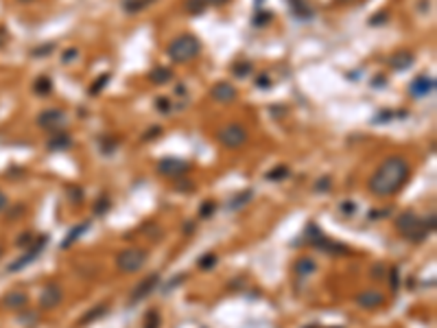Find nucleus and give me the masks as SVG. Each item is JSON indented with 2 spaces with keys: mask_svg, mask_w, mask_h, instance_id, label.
<instances>
[{
  "mask_svg": "<svg viewBox=\"0 0 437 328\" xmlns=\"http://www.w3.org/2000/svg\"><path fill=\"white\" fill-rule=\"evenodd\" d=\"M214 265H217V256L214 254H206L203 258H199V267L201 269H212Z\"/></svg>",
  "mask_w": 437,
  "mask_h": 328,
  "instance_id": "obj_31",
  "label": "nucleus"
},
{
  "mask_svg": "<svg viewBox=\"0 0 437 328\" xmlns=\"http://www.w3.org/2000/svg\"><path fill=\"white\" fill-rule=\"evenodd\" d=\"M53 48H55L53 44H48V46H40V48H35V51H33V55H48Z\"/></svg>",
  "mask_w": 437,
  "mask_h": 328,
  "instance_id": "obj_40",
  "label": "nucleus"
},
{
  "mask_svg": "<svg viewBox=\"0 0 437 328\" xmlns=\"http://www.w3.org/2000/svg\"><path fill=\"white\" fill-rule=\"evenodd\" d=\"M315 247H322V249H326L328 254H348V247L346 245H341V243H330L328 239L324 237V241H319Z\"/></svg>",
  "mask_w": 437,
  "mask_h": 328,
  "instance_id": "obj_20",
  "label": "nucleus"
},
{
  "mask_svg": "<svg viewBox=\"0 0 437 328\" xmlns=\"http://www.w3.org/2000/svg\"><path fill=\"white\" fill-rule=\"evenodd\" d=\"M385 20H387V13H378V15H374L369 22H372V24H380V22H385Z\"/></svg>",
  "mask_w": 437,
  "mask_h": 328,
  "instance_id": "obj_42",
  "label": "nucleus"
},
{
  "mask_svg": "<svg viewBox=\"0 0 437 328\" xmlns=\"http://www.w3.org/2000/svg\"><path fill=\"white\" fill-rule=\"evenodd\" d=\"M330 188V177H324V179H319V184L315 186V190H328Z\"/></svg>",
  "mask_w": 437,
  "mask_h": 328,
  "instance_id": "obj_39",
  "label": "nucleus"
},
{
  "mask_svg": "<svg viewBox=\"0 0 437 328\" xmlns=\"http://www.w3.org/2000/svg\"><path fill=\"white\" fill-rule=\"evenodd\" d=\"M212 210H214V201H206V204L199 208V217H201V219H210Z\"/></svg>",
  "mask_w": 437,
  "mask_h": 328,
  "instance_id": "obj_32",
  "label": "nucleus"
},
{
  "mask_svg": "<svg viewBox=\"0 0 437 328\" xmlns=\"http://www.w3.org/2000/svg\"><path fill=\"white\" fill-rule=\"evenodd\" d=\"M46 243H48V234H44V237H42V239H37V243H35V245H33V247H31L29 251H26V254H24V256H20V258H18V260H15V262H11V265H9V269H7V271H9V273H15V271H20V269H24V267H26V265H31V262H33V260H35V258H37V256H40V254H42V249H44V247H46Z\"/></svg>",
  "mask_w": 437,
  "mask_h": 328,
  "instance_id": "obj_6",
  "label": "nucleus"
},
{
  "mask_svg": "<svg viewBox=\"0 0 437 328\" xmlns=\"http://www.w3.org/2000/svg\"><path fill=\"white\" fill-rule=\"evenodd\" d=\"M199 51H201V44H199V40H197V37H192V35L175 37V40L169 44V48H167L169 57L173 59V62H177V64L195 59L199 55Z\"/></svg>",
  "mask_w": 437,
  "mask_h": 328,
  "instance_id": "obj_3",
  "label": "nucleus"
},
{
  "mask_svg": "<svg viewBox=\"0 0 437 328\" xmlns=\"http://www.w3.org/2000/svg\"><path fill=\"white\" fill-rule=\"evenodd\" d=\"M151 2H153V0H125L123 7H125L127 13H138V11H142L145 7H149Z\"/></svg>",
  "mask_w": 437,
  "mask_h": 328,
  "instance_id": "obj_21",
  "label": "nucleus"
},
{
  "mask_svg": "<svg viewBox=\"0 0 437 328\" xmlns=\"http://www.w3.org/2000/svg\"><path fill=\"white\" fill-rule=\"evenodd\" d=\"M64 123H66V114L62 109H46V112H42L37 116V125L44 129H57Z\"/></svg>",
  "mask_w": 437,
  "mask_h": 328,
  "instance_id": "obj_8",
  "label": "nucleus"
},
{
  "mask_svg": "<svg viewBox=\"0 0 437 328\" xmlns=\"http://www.w3.org/2000/svg\"><path fill=\"white\" fill-rule=\"evenodd\" d=\"M267 20H271V13H258L256 18H254V24H256V26H262Z\"/></svg>",
  "mask_w": 437,
  "mask_h": 328,
  "instance_id": "obj_36",
  "label": "nucleus"
},
{
  "mask_svg": "<svg viewBox=\"0 0 437 328\" xmlns=\"http://www.w3.org/2000/svg\"><path fill=\"white\" fill-rule=\"evenodd\" d=\"M372 273H374V276H378V278H380V276H383V267H380V265H378V267H374V271H372Z\"/></svg>",
  "mask_w": 437,
  "mask_h": 328,
  "instance_id": "obj_47",
  "label": "nucleus"
},
{
  "mask_svg": "<svg viewBox=\"0 0 437 328\" xmlns=\"http://www.w3.org/2000/svg\"><path fill=\"white\" fill-rule=\"evenodd\" d=\"M295 271H297V276H308V273L315 271V262L311 258H300L295 262Z\"/></svg>",
  "mask_w": 437,
  "mask_h": 328,
  "instance_id": "obj_25",
  "label": "nucleus"
},
{
  "mask_svg": "<svg viewBox=\"0 0 437 328\" xmlns=\"http://www.w3.org/2000/svg\"><path fill=\"white\" fill-rule=\"evenodd\" d=\"M107 81H109V75H101V79H98V81H94V83H92V87H90V94H92V96H96L98 92H101L103 87L107 85Z\"/></svg>",
  "mask_w": 437,
  "mask_h": 328,
  "instance_id": "obj_29",
  "label": "nucleus"
},
{
  "mask_svg": "<svg viewBox=\"0 0 437 328\" xmlns=\"http://www.w3.org/2000/svg\"><path fill=\"white\" fill-rule=\"evenodd\" d=\"M156 136H160V127H153V131H147V134H145V140L156 138Z\"/></svg>",
  "mask_w": 437,
  "mask_h": 328,
  "instance_id": "obj_43",
  "label": "nucleus"
},
{
  "mask_svg": "<svg viewBox=\"0 0 437 328\" xmlns=\"http://www.w3.org/2000/svg\"><path fill=\"white\" fill-rule=\"evenodd\" d=\"M286 175H289V166L280 164V166H275L273 171H269V173H267V179H269V182H280V179H284Z\"/></svg>",
  "mask_w": 437,
  "mask_h": 328,
  "instance_id": "obj_26",
  "label": "nucleus"
},
{
  "mask_svg": "<svg viewBox=\"0 0 437 328\" xmlns=\"http://www.w3.org/2000/svg\"><path fill=\"white\" fill-rule=\"evenodd\" d=\"M149 79H151L156 85H164V83H169V81L173 79V73H171V68H164V66H160V68H153V70H151Z\"/></svg>",
  "mask_w": 437,
  "mask_h": 328,
  "instance_id": "obj_17",
  "label": "nucleus"
},
{
  "mask_svg": "<svg viewBox=\"0 0 437 328\" xmlns=\"http://www.w3.org/2000/svg\"><path fill=\"white\" fill-rule=\"evenodd\" d=\"M156 107H158L162 114H169V112H171V101H169V98H164V96H160L158 101H156Z\"/></svg>",
  "mask_w": 437,
  "mask_h": 328,
  "instance_id": "obj_33",
  "label": "nucleus"
},
{
  "mask_svg": "<svg viewBox=\"0 0 437 328\" xmlns=\"http://www.w3.org/2000/svg\"><path fill=\"white\" fill-rule=\"evenodd\" d=\"M107 208H109V199H107V197H101V199H98V204H94V212H96V215H103Z\"/></svg>",
  "mask_w": 437,
  "mask_h": 328,
  "instance_id": "obj_34",
  "label": "nucleus"
},
{
  "mask_svg": "<svg viewBox=\"0 0 437 328\" xmlns=\"http://www.w3.org/2000/svg\"><path fill=\"white\" fill-rule=\"evenodd\" d=\"M413 64V53L411 51H398L389 57V66L394 70H407Z\"/></svg>",
  "mask_w": 437,
  "mask_h": 328,
  "instance_id": "obj_14",
  "label": "nucleus"
},
{
  "mask_svg": "<svg viewBox=\"0 0 437 328\" xmlns=\"http://www.w3.org/2000/svg\"><path fill=\"white\" fill-rule=\"evenodd\" d=\"M217 138L228 149H239V147H243L247 142V131L241 125H225V127L219 129Z\"/></svg>",
  "mask_w": 437,
  "mask_h": 328,
  "instance_id": "obj_5",
  "label": "nucleus"
},
{
  "mask_svg": "<svg viewBox=\"0 0 437 328\" xmlns=\"http://www.w3.org/2000/svg\"><path fill=\"white\" fill-rule=\"evenodd\" d=\"M0 256H2V247H0Z\"/></svg>",
  "mask_w": 437,
  "mask_h": 328,
  "instance_id": "obj_49",
  "label": "nucleus"
},
{
  "mask_svg": "<svg viewBox=\"0 0 437 328\" xmlns=\"http://www.w3.org/2000/svg\"><path fill=\"white\" fill-rule=\"evenodd\" d=\"M433 90H435V79H433V77H427V75L416 77V79L411 81V85H409V92H411V94L416 96V98L427 96V94H431Z\"/></svg>",
  "mask_w": 437,
  "mask_h": 328,
  "instance_id": "obj_9",
  "label": "nucleus"
},
{
  "mask_svg": "<svg viewBox=\"0 0 437 328\" xmlns=\"http://www.w3.org/2000/svg\"><path fill=\"white\" fill-rule=\"evenodd\" d=\"M145 260H147L145 249L131 247V249H123L118 256H116V267H118L123 273H134L145 265Z\"/></svg>",
  "mask_w": 437,
  "mask_h": 328,
  "instance_id": "obj_4",
  "label": "nucleus"
},
{
  "mask_svg": "<svg viewBox=\"0 0 437 328\" xmlns=\"http://www.w3.org/2000/svg\"><path fill=\"white\" fill-rule=\"evenodd\" d=\"M389 280H391V289L396 291L398 284H400V282H398V269H396V267H394V269H391V273H389Z\"/></svg>",
  "mask_w": 437,
  "mask_h": 328,
  "instance_id": "obj_37",
  "label": "nucleus"
},
{
  "mask_svg": "<svg viewBox=\"0 0 437 328\" xmlns=\"http://www.w3.org/2000/svg\"><path fill=\"white\" fill-rule=\"evenodd\" d=\"M383 302H385V298L376 291H365L356 298V304L363 306V309H376V306H380Z\"/></svg>",
  "mask_w": 437,
  "mask_h": 328,
  "instance_id": "obj_16",
  "label": "nucleus"
},
{
  "mask_svg": "<svg viewBox=\"0 0 437 328\" xmlns=\"http://www.w3.org/2000/svg\"><path fill=\"white\" fill-rule=\"evenodd\" d=\"M59 302H62V289H59L57 284H48V287H44V291L40 295L42 309H55Z\"/></svg>",
  "mask_w": 437,
  "mask_h": 328,
  "instance_id": "obj_11",
  "label": "nucleus"
},
{
  "mask_svg": "<svg viewBox=\"0 0 437 328\" xmlns=\"http://www.w3.org/2000/svg\"><path fill=\"white\" fill-rule=\"evenodd\" d=\"M304 237H306V241L311 245H317L319 241H324V232L322 230H319L317 226H315V223H311V226L306 228V234H304Z\"/></svg>",
  "mask_w": 437,
  "mask_h": 328,
  "instance_id": "obj_24",
  "label": "nucleus"
},
{
  "mask_svg": "<svg viewBox=\"0 0 437 328\" xmlns=\"http://www.w3.org/2000/svg\"><path fill=\"white\" fill-rule=\"evenodd\" d=\"M158 280H160V276L158 273H151V276H147L145 280H142L138 287L134 289V293H131V302H138V300H142V298H147L149 293L153 291V289L158 287Z\"/></svg>",
  "mask_w": 437,
  "mask_h": 328,
  "instance_id": "obj_12",
  "label": "nucleus"
},
{
  "mask_svg": "<svg viewBox=\"0 0 437 328\" xmlns=\"http://www.w3.org/2000/svg\"><path fill=\"white\" fill-rule=\"evenodd\" d=\"M51 90H53V81H51V77H46V75L37 77L35 83H33V92H35V94H40V96L48 94Z\"/></svg>",
  "mask_w": 437,
  "mask_h": 328,
  "instance_id": "obj_19",
  "label": "nucleus"
},
{
  "mask_svg": "<svg viewBox=\"0 0 437 328\" xmlns=\"http://www.w3.org/2000/svg\"><path fill=\"white\" fill-rule=\"evenodd\" d=\"M210 94H212V98L214 101H219V103H232L236 98V87L232 83H228V81H221V83H217L212 90H210Z\"/></svg>",
  "mask_w": 437,
  "mask_h": 328,
  "instance_id": "obj_10",
  "label": "nucleus"
},
{
  "mask_svg": "<svg viewBox=\"0 0 437 328\" xmlns=\"http://www.w3.org/2000/svg\"><path fill=\"white\" fill-rule=\"evenodd\" d=\"M4 304H7L9 309H13V311H20V309H26L29 298H26L24 291H9L7 295H4Z\"/></svg>",
  "mask_w": 437,
  "mask_h": 328,
  "instance_id": "obj_15",
  "label": "nucleus"
},
{
  "mask_svg": "<svg viewBox=\"0 0 437 328\" xmlns=\"http://www.w3.org/2000/svg\"><path fill=\"white\" fill-rule=\"evenodd\" d=\"M269 83H271V81H269V79H264V75L261 77V79H258V85H261V87H267Z\"/></svg>",
  "mask_w": 437,
  "mask_h": 328,
  "instance_id": "obj_45",
  "label": "nucleus"
},
{
  "mask_svg": "<svg viewBox=\"0 0 437 328\" xmlns=\"http://www.w3.org/2000/svg\"><path fill=\"white\" fill-rule=\"evenodd\" d=\"M73 147V136L68 131L57 129L55 134L48 138V149L51 151H62V149H70Z\"/></svg>",
  "mask_w": 437,
  "mask_h": 328,
  "instance_id": "obj_13",
  "label": "nucleus"
},
{
  "mask_svg": "<svg viewBox=\"0 0 437 328\" xmlns=\"http://www.w3.org/2000/svg\"><path fill=\"white\" fill-rule=\"evenodd\" d=\"M145 328H160V313H158L156 309L147 313V324H145Z\"/></svg>",
  "mask_w": 437,
  "mask_h": 328,
  "instance_id": "obj_30",
  "label": "nucleus"
},
{
  "mask_svg": "<svg viewBox=\"0 0 437 328\" xmlns=\"http://www.w3.org/2000/svg\"><path fill=\"white\" fill-rule=\"evenodd\" d=\"M105 313H107V306H105V304L94 306V309H90V311H87V313L79 320V326H87V324H92V322H96L98 317H103Z\"/></svg>",
  "mask_w": 437,
  "mask_h": 328,
  "instance_id": "obj_18",
  "label": "nucleus"
},
{
  "mask_svg": "<svg viewBox=\"0 0 437 328\" xmlns=\"http://www.w3.org/2000/svg\"><path fill=\"white\" fill-rule=\"evenodd\" d=\"M33 241V232H22V237L18 239V245H26Z\"/></svg>",
  "mask_w": 437,
  "mask_h": 328,
  "instance_id": "obj_38",
  "label": "nucleus"
},
{
  "mask_svg": "<svg viewBox=\"0 0 437 328\" xmlns=\"http://www.w3.org/2000/svg\"><path fill=\"white\" fill-rule=\"evenodd\" d=\"M87 228H90V223H87V221H84V223H81V226H77V228H73V230H70V234H68V239H66V241H64V247H70V245H73V243H75V241H77V239H79V237H81V234H84V232H86V230H87Z\"/></svg>",
  "mask_w": 437,
  "mask_h": 328,
  "instance_id": "obj_22",
  "label": "nucleus"
},
{
  "mask_svg": "<svg viewBox=\"0 0 437 328\" xmlns=\"http://www.w3.org/2000/svg\"><path fill=\"white\" fill-rule=\"evenodd\" d=\"M206 2H212L214 7H221V4H225V2H230V0H206Z\"/></svg>",
  "mask_w": 437,
  "mask_h": 328,
  "instance_id": "obj_46",
  "label": "nucleus"
},
{
  "mask_svg": "<svg viewBox=\"0 0 437 328\" xmlns=\"http://www.w3.org/2000/svg\"><path fill=\"white\" fill-rule=\"evenodd\" d=\"M396 228L405 239L413 241V243H422V241L435 230V215H431L427 221H422L416 212H402V215L396 219Z\"/></svg>",
  "mask_w": 437,
  "mask_h": 328,
  "instance_id": "obj_2",
  "label": "nucleus"
},
{
  "mask_svg": "<svg viewBox=\"0 0 437 328\" xmlns=\"http://www.w3.org/2000/svg\"><path fill=\"white\" fill-rule=\"evenodd\" d=\"M68 193H70V197H73L75 204H81V197H84L81 188H77V186H68Z\"/></svg>",
  "mask_w": 437,
  "mask_h": 328,
  "instance_id": "obj_35",
  "label": "nucleus"
},
{
  "mask_svg": "<svg viewBox=\"0 0 437 328\" xmlns=\"http://www.w3.org/2000/svg\"><path fill=\"white\" fill-rule=\"evenodd\" d=\"M22 2H31V0H22Z\"/></svg>",
  "mask_w": 437,
  "mask_h": 328,
  "instance_id": "obj_48",
  "label": "nucleus"
},
{
  "mask_svg": "<svg viewBox=\"0 0 437 328\" xmlns=\"http://www.w3.org/2000/svg\"><path fill=\"white\" fill-rule=\"evenodd\" d=\"M188 168H190V164L186 160H179V158H164V160L158 164V171L162 175H167V177H177V175L186 173Z\"/></svg>",
  "mask_w": 437,
  "mask_h": 328,
  "instance_id": "obj_7",
  "label": "nucleus"
},
{
  "mask_svg": "<svg viewBox=\"0 0 437 328\" xmlns=\"http://www.w3.org/2000/svg\"><path fill=\"white\" fill-rule=\"evenodd\" d=\"M4 206H7V195H4L2 190H0V210H2Z\"/></svg>",
  "mask_w": 437,
  "mask_h": 328,
  "instance_id": "obj_44",
  "label": "nucleus"
},
{
  "mask_svg": "<svg viewBox=\"0 0 437 328\" xmlns=\"http://www.w3.org/2000/svg\"><path fill=\"white\" fill-rule=\"evenodd\" d=\"M79 55V51L77 48H70V51H66V55H64V62H73V57H77Z\"/></svg>",
  "mask_w": 437,
  "mask_h": 328,
  "instance_id": "obj_41",
  "label": "nucleus"
},
{
  "mask_svg": "<svg viewBox=\"0 0 437 328\" xmlns=\"http://www.w3.org/2000/svg\"><path fill=\"white\" fill-rule=\"evenodd\" d=\"M252 197H254L252 190H245V193H241L239 197H234V201H232V204H230V208H234V210H239V208H241V206H245L247 201L252 199Z\"/></svg>",
  "mask_w": 437,
  "mask_h": 328,
  "instance_id": "obj_27",
  "label": "nucleus"
},
{
  "mask_svg": "<svg viewBox=\"0 0 437 328\" xmlns=\"http://www.w3.org/2000/svg\"><path fill=\"white\" fill-rule=\"evenodd\" d=\"M206 0H186L184 2V7H186V11L190 15H199V13H203L206 11Z\"/></svg>",
  "mask_w": 437,
  "mask_h": 328,
  "instance_id": "obj_23",
  "label": "nucleus"
},
{
  "mask_svg": "<svg viewBox=\"0 0 437 328\" xmlns=\"http://www.w3.org/2000/svg\"><path fill=\"white\" fill-rule=\"evenodd\" d=\"M409 177V162L400 156L387 158L369 179V190L378 197H389L405 186Z\"/></svg>",
  "mask_w": 437,
  "mask_h": 328,
  "instance_id": "obj_1",
  "label": "nucleus"
},
{
  "mask_svg": "<svg viewBox=\"0 0 437 328\" xmlns=\"http://www.w3.org/2000/svg\"><path fill=\"white\" fill-rule=\"evenodd\" d=\"M232 73H234L236 77H250L252 75V64L250 62H239L232 68Z\"/></svg>",
  "mask_w": 437,
  "mask_h": 328,
  "instance_id": "obj_28",
  "label": "nucleus"
}]
</instances>
